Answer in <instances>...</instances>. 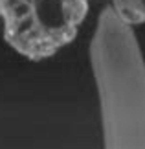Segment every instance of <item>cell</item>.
I'll use <instances>...</instances> for the list:
<instances>
[{
	"label": "cell",
	"mask_w": 145,
	"mask_h": 149,
	"mask_svg": "<svg viewBox=\"0 0 145 149\" xmlns=\"http://www.w3.org/2000/svg\"><path fill=\"white\" fill-rule=\"evenodd\" d=\"M90 65L108 149H145V61L132 26L107 6L90 41Z\"/></svg>",
	"instance_id": "cell-1"
},
{
	"label": "cell",
	"mask_w": 145,
	"mask_h": 149,
	"mask_svg": "<svg viewBox=\"0 0 145 149\" xmlns=\"http://www.w3.org/2000/svg\"><path fill=\"white\" fill-rule=\"evenodd\" d=\"M86 15L88 0H0L4 41L35 63L68 46Z\"/></svg>",
	"instance_id": "cell-2"
},
{
	"label": "cell",
	"mask_w": 145,
	"mask_h": 149,
	"mask_svg": "<svg viewBox=\"0 0 145 149\" xmlns=\"http://www.w3.org/2000/svg\"><path fill=\"white\" fill-rule=\"evenodd\" d=\"M112 9L129 26L145 24V0H112Z\"/></svg>",
	"instance_id": "cell-3"
}]
</instances>
